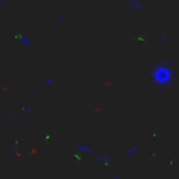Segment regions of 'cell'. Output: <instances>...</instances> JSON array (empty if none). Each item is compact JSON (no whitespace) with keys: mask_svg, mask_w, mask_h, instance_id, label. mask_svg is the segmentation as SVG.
<instances>
[{"mask_svg":"<svg viewBox=\"0 0 179 179\" xmlns=\"http://www.w3.org/2000/svg\"><path fill=\"white\" fill-rule=\"evenodd\" d=\"M171 70L167 66H158L157 70L154 71V78H155V83H160V84H165V83H169L171 80Z\"/></svg>","mask_w":179,"mask_h":179,"instance_id":"1","label":"cell"},{"mask_svg":"<svg viewBox=\"0 0 179 179\" xmlns=\"http://www.w3.org/2000/svg\"><path fill=\"white\" fill-rule=\"evenodd\" d=\"M0 3H3V0H0Z\"/></svg>","mask_w":179,"mask_h":179,"instance_id":"2","label":"cell"}]
</instances>
